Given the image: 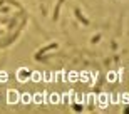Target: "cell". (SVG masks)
<instances>
[{
    "label": "cell",
    "mask_w": 129,
    "mask_h": 114,
    "mask_svg": "<svg viewBox=\"0 0 129 114\" xmlns=\"http://www.w3.org/2000/svg\"><path fill=\"white\" fill-rule=\"evenodd\" d=\"M7 101H9V104H17L20 101V94H19V91H15V89H9L7 91Z\"/></svg>",
    "instance_id": "6da1fadb"
},
{
    "label": "cell",
    "mask_w": 129,
    "mask_h": 114,
    "mask_svg": "<svg viewBox=\"0 0 129 114\" xmlns=\"http://www.w3.org/2000/svg\"><path fill=\"white\" fill-rule=\"evenodd\" d=\"M96 104L101 106V107H107V106H109V94H107V92H104V94H99V96H97Z\"/></svg>",
    "instance_id": "7a4b0ae2"
},
{
    "label": "cell",
    "mask_w": 129,
    "mask_h": 114,
    "mask_svg": "<svg viewBox=\"0 0 129 114\" xmlns=\"http://www.w3.org/2000/svg\"><path fill=\"white\" fill-rule=\"evenodd\" d=\"M32 101L35 104H42L44 101H45V92H37L35 96H32Z\"/></svg>",
    "instance_id": "277c9868"
},
{
    "label": "cell",
    "mask_w": 129,
    "mask_h": 114,
    "mask_svg": "<svg viewBox=\"0 0 129 114\" xmlns=\"http://www.w3.org/2000/svg\"><path fill=\"white\" fill-rule=\"evenodd\" d=\"M54 77H55V74H54V72H42V81H45V82L55 81Z\"/></svg>",
    "instance_id": "5b68a950"
},
{
    "label": "cell",
    "mask_w": 129,
    "mask_h": 114,
    "mask_svg": "<svg viewBox=\"0 0 129 114\" xmlns=\"http://www.w3.org/2000/svg\"><path fill=\"white\" fill-rule=\"evenodd\" d=\"M20 101H22L24 104H30V102H32V96L30 94H24V96H20Z\"/></svg>",
    "instance_id": "ba28073f"
},
{
    "label": "cell",
    "mask_w": 129,
    "mask_h": 114,
    "mask_svg": "<svg viewBox=\"0 0 129 114\" xmlns=\"http://www.w3.org/2000/svg\"><path fill=\"white\" fill-rule=\"evenodd\" d=\"M79 77H81L82 82H87V81H89V79H87V77H89V72H81V74H79Z\"/></svg>",
    "instance_id": "5bb4252c"
},
{
    "label": "cell",
    "mask_w": 129,
    "mask_h": 114,
    "mask_svg": "<svg viewBox=\"0 0 129 114\" xmlns=\"http://www.w3.org/2000/svg\"><path fill=\"white\" fill-rule=\"evenodd\" d=\"M66 77H67V81H69V82H76V81H77V77H79V74H77L76 71H71Z\"/></svg>",
    "instance_id": "52a82bcc"
},
{
    "label": "cell",
    "mask_w": 129,
    "mask_h": 114,
    "mask_svg": "<svg viewBox=\"0 0 129 114\" xmlns=\"http://www.w3.org/2000/svg\"><path fill=\"white\" fill-rule=\"evenodd\" d=\"M59 101H60V97H59V94H52L50 97H49V102H50V104H57Z\"/></svg>",
    "instance_id": "30bf717a"
},
{
    "label": "cell",
    "mask_w": 129,
    "mask_h": 114,
    "mask_svg": "<svg viewBox=\"0 0 129 114\" xmlns=\"http://www.w3.org/2000/svg\"><path fill=\"white\" fill-rule=\"evenodd\" d=\"M119 102H122V104H127V102H129V94H127V92H124V94L119 97Z\"/></svg>",
    "instance_id": "8fae6325"
},
{
    "label": "cell",
    "mask_w": 129,
    "mask_h": 114,
    "mask_svg": "<svg viewBox=\"0 0 129 114\" xmlns=\"http://www.w3.org/2000/svg\"><path fill=\"white\" fill-rule=\"evenodd\" d=\"M109 102H117V104H119V96H109Z\"/></svg>",
    "instance_id": "9a60e30c"
},
{
    "label": "cell",
    "mask_w": 129,
    "mask_h": 114,
    "mask_svg": "<svg viewBox=\"0 0 129 114\" xmlns=\"http://www.w3.org/2000/svg\"><path fill=\"white\" fill-rule=\"evenodd\" d=\"M116 77H117V74H116L114 71H111L109 74H107V81H109V82H114V81H116Z\"/></svg>",
    "instance_id": "7c38bea8"
},
{
    "label": "cell",
    "mask_w": 129,
    "mask_h": 114,
    "mask_svg": "<svg viewBox=\"0 0 129 114\" xmlns=\"http://www.w3.org/2000/svg\"><path fill=\"white\" fill-rule=\"evenodd\" d=\"M7 79H9V74L5 71H0V82H7Z\"/></svg>",
    "instance_id": "4fadbf2b"
},
{
    "label": "cell",
    "mask_w": 129,
    "mask_h": 114,
    "mask_svg": "<svg viewBox=\"0 0 129 114\" xmlns=\"http://www.w3.org/2000/svg\"><path fill=\"white\" fill-rule=\"evenodd\" d=\"M30 79H32L34 82H40V81H42V72H39V71H34L32 74H30Z\"/></svg>",
    "instance_id": "8992f818"
},
{
    "label": "cell",
    "mask_w": 129,
    "mask_h": 114,
    "mask_svg": "<svg viewBox=\"0 0 129 114\" xmlns=\"http://www.w3.org/2000/svg\"><path fill=\"white\" fill-rule=\"evenodd\" d=\"M96 101H97V96H94L92 92L86 97V102H89V104H96Z\"/></svg>",
    "instance_id": "9c48e42d"
},
{
    "label": "cell",
    "mask_w": 129,
    "mask_h": 114,
    "mask_svg": "<svg viewBox=\"0 0 129 114\" xmlns=\"http://www.w3.org/2000/svg\"><path fill=\"white\" fill-rule=\"evenodd\" d=\"M17 79H19V82H25V81H29V71L27 69H19L17 71Z\"/></svg>",
    "instance_id": "3957f363"
}]
</instances>
